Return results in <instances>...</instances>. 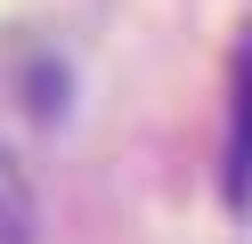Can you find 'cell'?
Segmentation results:
<instances>
[{
    "mask_svg": "<svg viewBox=\"0 0 252 244\" xmlns=\"http://www.w3.org/2000/svg\"><path fill=\"white\" fill-rule=\"evenodd\" d=\"M252 187V33H244V57H236V130H228V195Z\"/></svg>",
    "mask_w": 252,
    "mask_h": 244,
    "instance_id": "1",
    "label": "cell"
}]
</instances>
